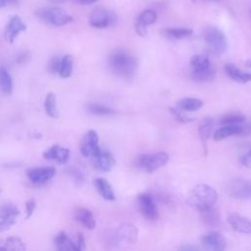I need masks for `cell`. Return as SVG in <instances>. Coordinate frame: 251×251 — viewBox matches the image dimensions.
Wrapping results in <instances>:
<instances>
[{"label": "cell", "instance_id": "1", "mask_svg": "<svg viewBox=\"0 0 251 251\" xmlns=\"http://www.w3.org/2000/svg\"><path fill=\"white\" fill-rule=\"evenodd\" d=\"M110 71L117 76L131 80L137 72L138 63L136 58L123 49L114 50L108 58Z\"/></svg>", "mask_w": 251, "mask_h": 251}, {"label": "cell", "instance_id": "2", "mask_svg": "<svg viewBox=\"0 0 251 251\" xmlns=\"http://www.w3.org/2000/svg\"><path fill=\"white\" fill-rule=\"evenodd\" d=\"M218 200V192L211 185L201 183L195 185L187 194L186 201L189 206L199 212L214 207Z\"/></svg>", "mask_w": 251, "mask_h": 251}, {"label": "cell", "instance_id": "3", "mask_svg": "<svg viewBox=\"0 0 251 251\" xmlns=\"http://www.w3.org/2000/svg\"><path fill=\"white\" fill-rule=\"evenodd\" d=\"M190 77L196 81H209L216 75V70L207 55L196 54L189 62Z\"/></svg>", "mask_w": 251, "mask_h": 251}, {"label": "cell", "instance_id": "4", "mask_svg": "<svg viewBox=\"0 0 251 251\" xmlns=\"http://www.w3.org/2000/svg\"><path fill=\"white\" fill-rule=\"evenodd\" d=\"M203 37H204V41L207 49L213 55L220 56L226 51L227 47L226 38L225 34L217 27H214V26L206 27L203 33Z\"/></svg>", "mask_w": 251, "mask_h": 251}, {"label": "cell", "instance_id": "5", "mask_svg": "<svg viewBox=\"0 0 251 251\" xmlns=\"http://www.w3.org/2000/svg\"><path fill=\"white\" fill-rule=\"evenodd\" d=\"M169 161L166 152H156L151 154H141L135 159V166L147 173H152L165 166Z\"/></svg>", "mask_w": 251, "mask_h": 251}, {"label": "cell", "instance_id": "6", "mask_svg": "<svg viewBox=\"0 0 251 251\" xmlns=\"http://www.w3.org/2000/svg\"><path fill=\"white\" fill-rule=\"evenodd\" d=\"M37 17L50 25L62 26L72 21V17L58 7H47L37 12Z\"/></svg>", "mask_w": 251, "mask_h": 251}, {"label": "cell", "instance_id": "7", "mask_svg": "<svg viewBox=\"0 0 251 251\" xmlns=\"http://www.w3.org/2000/svg\"><path fill=\"white\" fill-rule=\"evenodd\" d=\"M137 206L141 215L148 221H156L159 218L157 205L149 193H140L137 196Z\"/></svg>", "mask_w": 251, "mask_h": 251}, {"label": "cell", "instance_id": "8", "mask_svg": "<svg viewBox=\"0 0 251 251\" xmlns=\"http://www.w3.org/2000/svg\"><path fill=\"white\" fill-rule=\"evenodd\" d=\"M226 191L230 197L235 199H251V181L242 178L234 179L226 185Z\"/></svg>", "mask_w": 251, "mask_h": 251}, {"label": "cell", "instance_id": "9", "mask_svg": "<svg viewBox=\"0 0 251 251\" xmlns=\"http://www.w3.org/2000/svg\"><path fill=\"white\" fill-rule=\"evenodd\" d=\"M20 215L19 208L12 204L6 203L0 207V232L9 229L17 223Z\"/></svg>", "mask_w": 251, "mask_h": 251}, {"label": "cell", "instance_id": "10", "mask_svg": "<svg viewBox=\"0 0 251 251\" xmlns=\"http://www.w3.org/2000/svg\"><path fill=\"white\" fill-rule=\"evenodd\" d=\"M98 141H99V137L97 132L93 129L88 130L83 136L79 145V150L81 155L84 157H91V158L97 155L101 151Z\"/></svg>", "mask_w": 251, "mask_h": 251}, {"label": "cell", "instance_id": "11", "mask_svg": "<svg viewBox=\"0 0 251 251\" xmlns=\"http://www.w3.org/2000/svg\"><path fill=\"white\" fill-rule=\"evenodd\" d=\"M116 22V16L104 8H96L89 17V24L96 28H105Z\"/></svg>", "mask_w": 251, "mask_h": 251}, {"label": "cell", "instance_id": "12", "mask_svg": "<svg viewBox=\"0 0 251 251\" xmlns=\"http://www.w3.org/2000/svg\"><path fill=\"white\" fill-rule=\"evenodd\" d=\"M55 173L56 170L54 167H39L29 169L26 172V175L31 183L41 185L50 180L55 176Z\"/></svg>", "mask_w": 251, "mask_h": 251}, {"label": "cell", "instance_id": "13", "mask_svg": "<svg viewBox=\"0 0 251 251\" xmlns=\"http://www.w3.org/2000/svg\"><path fill=\"white\" fill-rule=\"evenodd\" d=\"M201 244L208 250H224L226 247L225 237L218 231H210L201 237Z\"/></svg>", "mask_w": 251, "mask_h": 251}, {"label": "cell", "instance_id": "14", "mask_svg": "<svg viewBox=\"0 0 251 251\" xmlns=\"http://www.w3.org/2000/svg\"><path fill=\"white\" fill-rule=\"evenodd\" d=\"M92 164L98 171L109 172L114 168L116 160L110 152L101 150L97 155L92 157Z\"/></svg>", "mask_w": 251, "mask_h": 251}, {"label": "cell", "instance_id": "15", "mask_svg": "<svg viewBox=\"0 0 251 251\" xmlns=\"http://www.w3.org/2000/svg\"><path fill=\"white\" fill-rule=\"evenodd\" d=\"M138 229L132 224H123L119 226L116 232V237L120 242L132 244L137 240Z\"/></svg>", "mask_w": 251, "mask_h": 251}, {"label": "cell", "instance_id": "16", "mask_svg": "<svg viewBox=\"0 0 251 251\" xmlns=\"http://www.w3.org/2000/svg\"><path fill=\"white\" fill-rule=\"evenodd\" d=\"M43 157L47 160L56 161L59 164H66L70 158V150L66 147L55 144L44 151Z\"/></svg>", "mask_w": 251, "mask_h": 251}, {"label": "cell", "instance_id": "17", "mask_svg": "<svg viewBox=\"0 0 251 251\" xmlns=\"http://www.w3.org/2000/svg\"><path fill=\"white\" fill-rule=\"evenodd\" d=\"M227 222L233 230L244 234H251V221L249 219L233 213L227 217Z\"/></svg>", "mask_w": 251, "mask_h": 251}, {"label": "cell", "instance_id": "18", "mask_svg": "<svg viewBox=\"0 0 251 251\" xmlns=\"http://www.w3.org/2000/svg\"><path fill=\"white\" fill-rule=\"evenodd\" d=\"M157 20V14L153 10H144L138 17L135 24V30L140 36L147 33V26L154 24Z\"/></svg>", "mask_w": 251, "mask_h": 251}, {"label": "cell", "instance_id": "19", "mask_svg": "<svg viewBox=\"0 0 251 251\" xmlns=\"http://www.w3.org/2000/svg\"><path fill=\"white\" fill-rule=\"evenodd\" d=\"M25 28H26V26L23 23L21 18L18 16H14L13 18H11V20L9 21V23L6 26L5 37L10 43H13L15 41V39L18 37V35L22 31H25Z\"/></svg>", "mask_w": 251, "mask_h": 251}, {"label": "cell", "instance_id": "20", "mask_svg": "<svg viewBox=\"0 0 251 251\" xmlns=\"http://www.w3.org/2000/svg\"><path fill=\"white\" fill-rule=\"evenodd\" d=\"M75 218L81 226L87 229H93L96 226L92 212L84 207H79L75 211Z\"/></svg>", "mask_w": 251, "mask_h": 251}, {"label": "cell", "instance_id": "21", "mask_svg": "<svg viewBox=\"0 0 251 251\" xmlns=\"http://www.w3.org/2000/svg\"><path fill=\"white\" fill-rule=\"evenodd\" d=\"M225 71H226V74L227 75V76L234 81H237L240 83H246V82L251 81V73L241 72L239 69H237L231 63L226 64Z\"/></svg>", "mask_w": 251, "mask_h": 251}, {"label": "cell", "instance_id": "22", "mask_svg": "<svg viewBox=\"0 0 251 251\" xmlns=\"http://www.w3.org/2000/svg\"><path fill=\"white\" fill-rule=\"evenodd\" d=\"M93 184L98 191V193L101 195V197L107 201H113L115 200V193L112 189L111 184L109 181L103 177L95 178L93 181Z\"/></svg>", "mask_w": 251, "mask_h": 251}, {"label": "cell", "instance_id": "23", "mask_svg": "<svg viewBox=\"0 0 251 251\" xmlns=\"http://www.w3.org/2000/svg\"><path fill=\"white\" fill-rule=\"evenodd\" d=\"M55 245L61 251H77L78 248L65 231L59 232L55 237Z\"/></svg>", "mask_w": 251, "mask_h": 251}, {"label": "cell", "instance_id": "24", "mask_svg": "<svg viewBox=\"0 0 251 251\" xmlns=\"http://www.w3.org/2000/svg\"><path fill=\"white\" fill-rule=\"evenodd\" d=\"M245 122V121H244ZM242 124V123H241ZM241 124L238 125H225L219 127L215 132H214V139L217 141H220L222 139H225L226 137L232 136V135H238L240 126Z\"/></svg>", "mask_w": 251, "mask_h": 251}, {"label": "cell", "instance_id": "25", "mask_svg": "<svg viewBox=\"0 0 251 251\" xmlns=\"http://www.w3.org/2000/svg\"><path fill=\"white\" fill-rule=\"evenodd\" d=\"M162 34L171 39H183L189 37L193 30L186 27H167L162 29Z\"/></svg>", "mask_w": 251, "mask_h": 251}, {"label": "cell", "instance_id": "26", "mask_svg": "<svg viewBox=\"0 0 251 251\" xmlns=\"http://www.w3.org/2000/svg\"><path fill=\"white\" fill-rule=\"evenodd\" d=\"M203 105H204V102L201 99L185 97L177 101L176 108L182 110L183 112H190V111H196L200 109Z\"/></svg>", "mask_w": 251, "mask_h": 251}, {"label": "cell", "instance_id": "27", "mask_svg": "<svg viewBox=\"0 0 251 251\" xmlns=\"http://www.w3.org/2000/svg\"><path fill=\"white\" fill-rule=\"evenodd\" d=\"M25 242L17 236H10L0 241V250H25Z\"/></svg>", "mask_w": 251, "mask_h": 251}, {"label": "cell", "instance_id": "28", "mask_svg": "<svg viewBox=\"0 0 251 251\" xmlns=\"http://www.w3.org/2000/svg\"><path fill=\"white\" fill-rule=\"evenodd\" d=\"M213 128H214V120L211 117H206L201 121L198 126V133L204 145L208 140V138L210 137L211 133L213 132Z\"/></svg>", "mask_w": 251, "mask_h": 251}, {"label": "cell", "instance_id": "29", "mask_svg": "<svg viewBox=\"0 0 251 251\" xmlns=\"http://www.w3.org/2000/svg\"><path fill=\"white\" fill-rule=\"evenodd\" d=\"M0 89L5 94H11L13 91V80L7 71L3 66L0 67Z\"/></svg>", "mask_w": 251, "mask_h": 251}, {"label": "cell", "instance_id": "30", "mask_svg": "<svg viewBox=\"0 0 251 251\" xmlns=\"http://www.w3.org/2000/svg\"><path fill=\"white\" fill-rule=\"evenodd\" d=\"M201 217L203 219V222L210 226H218L220 223V213L214 209V207H211L209 209L203 210L200 212Z\"/></svg>", "mask_w": 251, "mask_h": 251}, {"label": "cell", "instance_id": "31", "mask_svg": "<svg viewBox=\"0 0 251 251\" xmlns=\"http://www.w3.org/2000/svg\"><path fill=\"white\" fill-rule=\"evenodd\" d=\"M73 67H74L73 57L69 54L65 55L61 59V66H60V70H59L60 76L63 78L70 77L73 73Z\"/></svg>", "mask_w": 251, "mask_h": 251}, {"label": "cell", "instance_id": "32", "mask_svg": "<svg viewBox=\"0 0 251 251\" xmlns=\"http://www.w3.org/2000/svg\"><path fill=\"white\" fill-rule=\"evenodd\" d=\"M44 110L46 114L51 118H58V110L56 103V96L54 93H48L44 101Z\"/></svg>", "mask_w": 251, "mask_h": 251}, {"label": "cell", "instance_id": "33", "mask_svg": "<svg viewBox=\"0 0 251 251\" xmlns=\"http://www.w3.org/2000/svg\"><path fill=\"white\" fill-rule=\"evenodd\" d=\"M87 111L97 116H109L115 114V111L109 107H106L97 103H90L87 105Z\"/></svg>", "mask_w": 251, "mask_h": 251}, {"label": "cell", "instance_id": "34", "mask_svg": "<svg viewBox=\"0 0 251 251\" xmlns=\"http://www.w3.org/2000/svg\"><path fill=\"white\" fill-rule=\"evenodd\" d=\"M245 121V117L239 113H231L224 116L221 120V126L225 125H238Z\"/></svg>", "mask_w": 251, "mask_h": 251}, {"label": "cell", "instance_id": "35", "mask_svg": "<svg viewBox=\"0 0 251 251\" xmlns=\"http://www.w3.org/2000/svg\"><path fill=\"white\" fill-rule=\"evenodd\" d=\"M169 110H170V112L174 115V117H175L178 122H180V123H182V124H187V123H190V122L193 121L192 118H189V117H187L186 115H184V114H183V111L180 110V109H178V108L170 107Z\"/></svg>", "mask_w": 251, "mask_h": 251}, {"label": "cell", "instance_id": "36", "mask_svg": "<svg viewBox=\"0 0 251 251\" xmlns=\"http://www.w3.org/2000/svg\"><path fill=\"white\" fill-rule=\"evenodd\" d=\"M60 66H61V59L58 57H53L49 63H48V71L50 74H57L59 73L60 70Z\"/></svg>", "mask_w": 251, "mask_h": 251}, {"label": "cell", "instance_id": "37", "mask_svg": "<svg viewBox=\"0 0 251 251\" xmlns=\"http://www.w3.org/2000/svg\"><path fill=\"white\" fill-rule=\"evenodd\" d=\"M251 134V122H243L240 126L238 136H248Z\"/></svg>", "mask_w": 251, "mask_h": 251}, {"label": "cell", "instance_id": "38", "mask_svg": "<svg viewBox=\"0 0 251 251\" xmlns=\"http://www.w3.org/2000/svg\"><path fill=\"white\" fill-rule=\"evenodd\" d=\"M240 162L245 168L251 169V147H249L248 150L241 156Z\"/></svg>", "mask_w": 251, "mask_h": 251}, {"label": "cell", "instance_id": "39", "mask_svg": "<svg viewBox=\"0 0 251 251\" xmlns=\"http://www.w3.org/2000/svg\"><path fill=\"white\" fill-rule=\"evenodd\" d=\"M36 208V202L34 199H28L25 202V211H26V218L31 217L34 210Z\"/></svg>", "mask_w": 251, "mask_h": 251}, {"label": "cell", "instance_id": "40", "mask_svg": "<svg viewBox=\"0 0 251 251\" xmlns=\"http://www.w3.org/2000/svg\"><path fill=\"white\" fill-rule=\"evenodd\" d=\"M75 244H76L78 250H82V249L85 248V239H84L83 234H81V233H78V234H77Z\"/></svg>", "mask_w": 251, "mask_h": 251}, {"label": "cell", "instance_id": "41", "mask_svg": "<svg viewBox=\"0 0 251 251\" xmlns=\"http://www.w3.org/2000/svg\"><path fill=\"white\" fill-rule=\"evenodd\" d=\"M75 1H76V3H78L80 5H89V4L96 2L97 0H75Z\"/></svg>", "mask_w": 251, "mask_h": 251}, {"label": "cell", "instance_id": "42", "mask_svg": "<svg viewBox=\"0 0 251 251\" xmlns=\"http://www.w3.org/2000/svg\"><path fill=\"white\" fill-rule=\"evenodd\" d=\"M16 0H0V8H2V7H5L6 5H8V4H10V3H13V2H15Z\"/></svg>", "mask_w": 251, "mask_h": 251}, {"label": "cell", "instance_id": "43", "mask_svg": "<svg viewBox=\"0 0 251 251\" xmlns=\"http://www.w3.org/2000/svg\"><path fill=\"white\" fill-rule=\"evenodd\" d=\"M181 250H194V249H197L196 247H193V246H183V247H181L180 248Z\"/></svg>", "mask_w": 251, "mask_h": 251}, {"label": "cell", "instance_id": "44", "mask_svg": "<svg viewBox=\"0 0 251 251\" xmlns=\"http://www.w3.org/2000/svg\"><path fill=\"white\" fill-rule=\"evenodd\" d=\"M245 66L251 69V60H247V61L245 62Z\"/></svg>", "mask_w": 251, "mask_h": 251}, {"label": "cell", "instance_id": "45", "mask_svg": "<svg viewBox=\"0 0 251 251\" xmlns=\"http://www.w3.org/2000/svg\"><path fill=\"white\" fill-rule=\"evenodd\" d=\"M53 3H63V2H65V1H67V0H51Z\"/></svg>", "mask_w": 251, "mask_h": 251}, {"label": "cell", "instance_id": "46", "mask_svg": "<svg viewBox=\"0 0 251 251\" xmlns=\"http://www.w3.org/2000/svg\"><path fill=\"white\" fill-rule=\"evenodd\" d=\"M205 1H211V2H218V1H221V0H205Z\"/></svg>", "mask_w": 251, "mask_h": 251}]
</instances>
